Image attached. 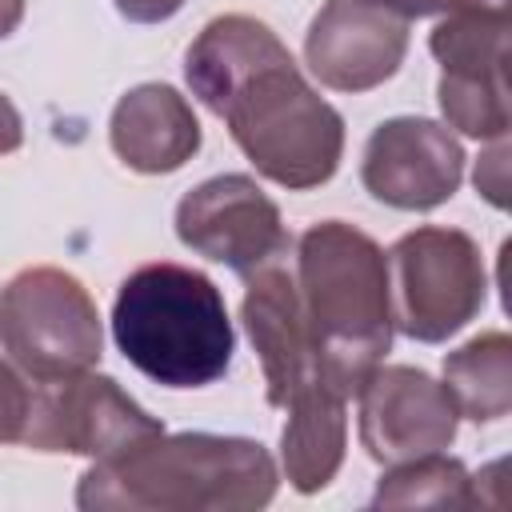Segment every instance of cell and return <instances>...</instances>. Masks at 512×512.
<instances>
[{
    "label": "cell",
    "instance_id": "obj_1",
    "mask_svg": "<svg viewBox=\"0 0 512 512\" xmlns=\"http://www.w3.org/2000/svg\"><path fill=\"white\" fill-rule=\"evenodd\" d=\"M188 84L244 156L284 188L324 184L344 152V120L300 76L288 48L252 16L212 20L188 48Z\"/></svg>",
    "mask_w": 512,
    "mask_h": 512
},
{
    "label": "cell",
    "instance_id": "obj_2",
    "mask_svg": "<svg viewBox=\"0 0 512 512\" xmlns=\"http://www.w3.org/2000/svg\"><path fill=\"white\" fill-rule=\"evenodd\" d=\"M296 296L316 368L336 396H356L392 344L388 260L372 236L324 220L300 236Z\"/></svg>",
    "mask_w": 512,
    "mask_h": 512
},
{
    "label": "cell",
    "instance_id": "obj_3",
    "mask_svg": "<svg viewBox=\"0 0 512 512\" xmlns=\"http://www.w3.org/2000/svg\"><path fill=\"white\" fill-rule=\"evenodd\" d=\"M276 492V464L256 440L240 436H148L116 456L96 460L76 488L80 508H160V512H228L260 508Z\"/></svg>",
    "mask_w": 512,
    "mask_h": 512
},
{
    "label": "cell",
    "instance_id": "obj_4",
    "mask_svg": "<svg viewBox=\"0 0 512 512\" xmlns=\"http://www.w3.org/2000/svg\"><path fill=\"white\" fill-rule=\"evenodd\" d=\"M112 336L132 368L164 388H204L228 372L232 320L220 288L184 264L136 268L112 304Z\"/></svg>",
    "mask_w": 512,
    "mask_h": 512
},
{
    "label": "cell",
    "instance_id": "obj_5",
    "mask_svg": "<svg viewBox=\"0 0 512 512\" xmlns=\"http://www.w3.org/2000/svg\"><path fill=\"white\" fill-rule=\"evenodd\" d=\"M0 344L36 384L88 372L100 360L96 304L76 276L28 268L0 292Z\"/></svg>",
    "mask_w": 512,
    "mask_h": 512
},
{
    "label": "cell",
    "instance_id": "obj_6",
    "mask_svg": "<svg viewBox=\"0 0 512 512\" xmlns=\"http://www.w3.org/2000/svg\"><path fill=\"white\" fill-rule=\"evenodd\" d=\"M388 268V296H396L392 324L420 344H440L460 332L488 292L480 252L456 228H416L400 236Z\"/></svg>",
    "mask_w": 512,
    "mask_h": 512
},
{
    "label": "cell",
    "instance_id": "obj_7",
    "mask_svg": "<svg viewBox=\"0 0 512 512\" xmlns=\"http://www.w3.org/2000/svg\"><path fill=\"white\" fill-rule=\"evenodd\" d=\"M440 60V108L452 128L480 140L508 132V4L452 12L428 40Z\"/></svg>",
    "mask_w": 512,
    "mask_h": 512
},
{
    "label": "cell",
    "instance_id": "obj_8",
    "mask_svg": "<svg viewBox=\"0 0 512 512\" xmlns=\"http://www.w3.org/2000/svg\"><path fill=\"white\" fill-rule=\"evenodd\" d=\"M156 432H164V424L152 420L136 400H128L116 380L76 372L40 384L28 404L20 440L40 452H76L104 460Z\"/></svg>",
    "mask_w": 512,
    "mask_h": 512
},
{
    "label": "cell",
    "instance_id": "obj_9",
    "mask_svg": "<svg viewBox=\"0 0 512 512\" xmlns=\"http://www.w3.org/2000/svg\"><path fill=\"white\" fill-rule=\"evenodd\" d=\"M176 236L204 260L248 276L288 252L280 208L248 176H212L176 208Z\"/></svg>",
    "mask_w": 512,
    "mask_h": 512
},
{
    "label": "cell",
    "instance_id": "obj_10",
    "mask_svg": "<svg viewBox=\"0 0 512 512\" xmlns=\"http://www.w3.org/2000/svg\"><path fill=\"white\" fill-rule=\"evenodd\" d=\"M244 328L260 352L264 380H268V400L284 412H300L308 404H320L336 396L320 368L316 352L304 328L296 280L280 268V260L248 272V292H244ZM344 400V396H340Z\"/></svg>",
    "mask_w": 512,
    "mask_h": 512
},
{
    "label": "cell",
    "instance_id": "obj_11",
    "mask_svg": "<svg viewBox=\"0 0 512 512\" xmlns=\"http://www.w3.org/2000/svg\"><path fill=\"white\" fill-rule=\"evenodd\" d=\"M360 396V440L376 464H404L440 452L456 436V400L416 368H376Z\"/></svg>",
    "mask_w": 512,
    "mask_h": 512
},
{
    "label": "cell",
    "instance_id": "obj_12",
    "mask_svg": "<svg viewBox=\"0 0 512 512\" xmlns=\"http://www.w3.org/2000/svg\"><path fill=\"white\" fill-rule=\"evenodd\" d=\"M464 176V152L448 128L416 116L388 120L372 132L364 148L360 180L364 188L392 208L428 212L444 204Z\"/></svg>",
    "mask_w": 512,
    "mask_h": 512
},
{
    "label": "cell",
    "instance_id": "obj_13",
    "mask_svg": "<svg viewBox=\"0 0 512 512\" xmlns=\"http://www.w3.org/2000/svg\"><path fill=\"white\" fill-rule=\"evenodd\" d=\"M404 52L408 20L364 0H328L304 40L308 68L336 92H368L384 84Z\"/></svg>",
    "mask_w": 512,
    "mask_h": 512
},
{
    "label": "cell",
    "instance_id": "obj_14",
    "mask_svg": "<svg viewBox=\"0 0 512 512\" xmlns=\"http://www.w3.org/2000/svg\"><path fill=\"white\" fill-rule=\"evenodd\" d=\"M112 148L136 172H172L200 148V124L176 88L140 84L112 112Z\"/></svg>",
    "mask_w": 512,
    "mask_h": 512
},
{
    "label": "cell",
    "instance_id": "obj_15",
    "mask_svg": "<svg viewBox=\"0 0 512 512\" xmlns=\"http://www.w3.org/2000/svg\"><path fill=\"white\" fill-rule=\"evenodd\" d=\"M444 380L456 408L476 420H500L512 404V344L504 332H484L460 352L444 356Z\"/></svg>",
    "mask_w": 512,
    "mask_h": 512
},
{
    "label": "cell",
    "instance_id": "obj_16",
    "mask_svg": "<svg viewBox=\"0 0 512 512\" xmlns=\"http://www.w3.org/2000/svg\"><path fill=\"white\" fill-rule=\"evenodd\" d=\"M376 508H460V504H472L468 496V472L460 460H448L440 452H428V456H416V460H404L396 464L376 496H372Z\"/></svg>",
    "mask_w": 512,
    "mask_h": 512
},
{
    "label": "cell",
    "instance_id": "obj_17",
    "mask_svg": "<svg viewBox=\"0 0 512 512\" xmlns=\"http://www.w3.org/2000/svg\"><path fill=\"white\" fill-rule=\"evenodd\" d=\"M28 404H32V392H28V388L20 384V376L0 360V444L20 440L24 420H28Z\"/></svg>",
    "mask_w": 512,
    "mask_h": 512
},
{
    "label": "cell",
    "instance_id": "obj_18",
    "mask_svg": "<svg viewBox=\"0 0 512 512\" xmlns=\"http://www.w3.org/2000/svg\"><path fill=\"white\" fill-rule=\"evenodd\" d=\"M504 160H508V152H504V136L496 140V148L480 160V168H476V188L496 204V208H504Z\"/></svg>",
    "mask_w": 512,
    "mask_h": 512
},
{
    "label": "cell",
    "instance_id": "obj_19",
    "mask_svg": "<svg viewBox=\"0 0 512 512\" xmlns=\"http://www.w3.org/2000/svg\"><path fill=\"white\" fill-rule=\"evenodd\" d=\"M112 4H116L120 16H128V20H136V24H160V20H168L172 12H180L184 0H112Z\"/></svg>",
    "mask_w": 512,
    "mask_h": 512
},
{
    "label": "cell",
    "instance_id": "obj_20",
    "mask_svg": "<svg viewBox=\"0 0 512 512\" xmlns=\"http://www.w3.org/2000/svg\"><path fill=\"white\" fill-rule=\"evenodd\" d=\"M504 0H420L416 16H436V12H472V8H500Z\"/></svg>",
    "mask_w": 512,
    "mask_h": 512
},
{
    "label": "cell",
    "instance_id": "obj_21",
    "mask_svg": "<svg viewBox=\"0 0 512 512\" xmlns=\"http://www.w3.org/2000/svg\"><path fill=\"white\" fill-rule=\"evenodd\" d=\"M20 144V112L8 96H0V152H12Z\"/></svg>",
    "mask_w": 512,
    "mask_h": 512
},
{
    "label": "cell",
    "instance_id": "obj_22",
    "mask_svg": "<svg viewBox=\"0 0 512 512\" xmlns=\"http://www.w3.org/2000/svg\"><path fill=\"white\" fill-rule=\"evenodd\" d=\"M20 20H24V0H0V40H8Z\"/></svg>",
    "mask_w": 512,
    "mask_h": 512
},
{
    "label": "cell",
    "instance_id": "obj_23",
    "mask_svg": "<svg viewBox=\"0 0 512 512\" xmlns=\"http://www.w3.org/2000/svg\"><path fill=\"white\" fill-rule=\"evenodd\" d=\"M364 4H376V8H388V12L404 16V20H412V16H416V4H420V0H364Z\"/></svg>",
    "mask_w": 512,
    "mask_h": 512
}]
</instances>
